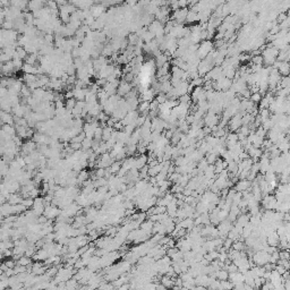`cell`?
Masks as SVG:
<instances>
[{"mask_svg": "<svg viewBox=\"0 0 290 290\" xmlns=\"http://www.w3.org/2000/svg\"><path fill=\"white\" fill-rule=\"evenodd\" d=\"M60 210H59V207H57V206H53V205H46V207H44V212H43V215L46 218V219H54V218L59 217V214H60Z\"/></svg>", "mask_w": 290, "mask_h": 290, "instance_id": "2", "label": "cell"}, {"mask_svg": "<svg viewBox=\"0 0 290 290\" xmlns=\"http://www.w3.org/2000/svg\"><path fill=\"white\" fill-rule=\"evenodd\" d=\"M192 290H207V288L202 287V286H194L193 288H192Z\"/></svg>", "mask_w": 290, "mask_h": 290, "instance_id": "25", "label": "cell"}, {"mask_svg": "<svg viewBox=\"0 0 290 290\" xmlns=\"http://www.w3.org/2000/svg\"><path fill=\"white\" fill-rule=\"evenodd\" d=\"M232 244H233V240L229 239V238H226V239L223 240V244H222V246H223V247L226 248L227 251H229V249L231 248Z\"/></svg>", "mask_w": 290, "mask_h": 290, "instance_id": "19", "label": "cell"}, {"mask_svg": "<svg viewBox=\"0 0 290 290\" xmlns=\"http://www.w3.org/2000/svg\"><path fill=\"white\" fill-rule=\"evenodd\" d=\"M274 270L277 271V272H278V273H279L280 275H282L283 273L286 272V271H288V270H286V269H284V267H283L282 265H275V269H274Z\"/></svg>", "mask_w": 290, "mask_h": 290, "instance_id": "23", "label": "cell"}, {"mask_svg": "<svg viewBox=\"0 0 290 290\" xmlns=\"http://www.w3.org/2000/svg\"><path fill=\"white\" fill-rule=\"evenodd\" d=\"M153 224H154V223H153L152 221H150L149 219H147V220H145L144 222H142L139 227H141V229H142V230H144L145 232H147V233H151L152 228H153Z\"/></svg>", "mask_w": 290, "mask_h": 290, "instance_id": "10", "label": "cell"}, {"mask_svg": "<svg viewBox=\"0 0 290 290\" xmlns=\"http://www.w3.org/2000/svg\"><path fill=\"white\" fill-rule=\"evenodd\" d=\"M6 290H14V289H12V288H7Z\"/></svg>", "mask_w": 290, "mask_h": 290, "instance_id": "31", "label": "cell"}, {"mask_svg": "<svg viewBox=\"0 0 290 290\" xmlns=\"http://www.w3.org/2000/svg\"><path fill=\"white\" fill-rule=\"evenodd\" d=\"M17 265H20V266H30L32 264V259L31 257H27V256H22V257H20V259H17Z\"/></svg>", "mask_w": 290, "mask_h": 290, "instance_id": "9", "label": "cell"}, {"mask_svg": "<svg viewBox=\"0 0 290 290\" xmlns=\"http://www.w3.org/2000/svg\"><path fill=\"white\" fill-rule=\"evenodd\" d=\"M156 290H167V288L163 284H161V283H158L156 284Z\"/></svg>", "mask_w": 290, "mask_h": 290, "instance_id": "26", "label": "cell"}, {"mask_svg": "<svg viewBox=\"0 0 290 290\" xmlns=\"http://www.w3.org/2000/svg\"><path fill=\"white\" fill-rule=\"evenodd\" d=\"M259 290H269V288H267V286H266V283H264L263 286L259 288Z\"/></svg>", "mask_w": 290, "mask_h": 290, "instance_id": "27", "label": "cell"}, {"mask_svg": "<svg viewBox=\"0 0 290 290\" xmlns=\"http://www.w3.org/2000/svg\"><path fill=\"white\" fill-rule=\"evenodd\" d=\"M120 168H121V163L119 162V161H117V162H112L111 166L109 167V172L110 174H118L120 170Z\"/></svg>", "mask_w": 290, "mask_h": 290, "instance_id": "12", "label": "cell"}, {"mask_svg": "<svg viewBox=\"0 0 290 290\" xmlns=\"http://www.w3.org/2000/svg\"><path fill=\"white\" fill-rule=\"evenodd\" d=\"M229 127H230V130L231 132H235L237 129H239L241 127V115L240 113H237L232 117L230 123H229Z\"/></svg>", "mask_w": 290, "mask_h": 290, "instance_id": "3", "label": "cell"}, {"mask_svg": "<svg viewBox=\"0 0 290 290\" xmlns=\"http://www.w3.org/2000/svg\"><path fill=\"white\" fill-rule=\"evenodd\" d=\"M161 284H163V286L166 287L167 289H170V288H172V287L174 286V278H170V277H167V275H163L162 278H161Z\"/></svg>", "mask_w": 290, "mask_h": 290, "instance_id": "8", "label": "cell"}, {"mask_svg": "<svg viewBox=\"0 0 290 290\" xmlns=\"http://www.w3.org/2000/svg\"><path fill=\"white\" fill-rule=\"evenodd\" d=\"M251 182H248L247 179H244V180H239V182H237L236 186H235V188L233 189L236 190L237 193H244V192H246V190H248L249 188H251Z\"/></svg>", "mask_w": 290, "mask_h": 290, "instance_id": "4", "label": "cell"}, {"mask_svg": "<svg viewBox=\"0 0 290 290\" xmlns=\"http://www.w3.org/2000/svg\"><path fill=\"white\" fill-rule=\"evenodd\" d=\"M279 259H289V253L288 251H281L279 253Z\"/></svg>", "mask_w": 290, "mask_h": 290, "instance_id": "21", "label": "cell"}, {"mask_svg": "<svg viewBox=\"0 0 290 290\" xmlns=\"http://www.w3.org/2000/svg\"><path fill=\"white\" fill-rule=\"evenodd\" d=\"M230 282L233 283V286L237 283H243L244 282V275L240 272H235V273H229V278Z\"/></svg>", "mask_w": 290, "mask_h": 290, "instance_id": "7", "label": "cell"}, {"mask_svg": "<svg viewBox=\"0 0 290 290\" xmlns=\"http://www.w3.org/2000/svg\"><path fill=\"white\" fill-rule=\"evenodd\" d=\"M174 286L182 287V280L180 278H174Z\"/></svg>", "mask_w": 290, "mask_h": 290, "instance_id": "24", "label": "cell"}, {"mask_svg": "<svg viewBox=\"0 0 290 290\" xmlns=\"http://www.w3.org/2000/svg\"><path fill=\"white\" fill-rule=\"evenodd\" d=\"M279 241H280V238H279V236L277 235V232L275 231L271 232V233H269V235L266 236V244L269 245V246L278 247Z\"/></svg>", "mask_w": 290, "mask_h": 290, "instance_id": "5", "label": "cell"}, {"mask_svg": "<svg viewBox=\"0 0 290 290\" xmlns=\"http://www.w3.org/2000/svg\"><path fill=\"white\" fill-rule=\"evenodd\" d=\"M5 256H4V251L2 249H0V259H2Z\"/></svg>", "mask_w": 290, "mask_h": 290, "instance_id": "29", "label": "cell"}, {"mask_svg": "<svg viewBox=\"0 0 290 290\" xmlns=\"http://www.w3.org/2000/svg\"><path fill=\"white\" fill-rule=\"evenodd\" d=\"M147 163V155L146 154H142L139 155L138 158L135 159V162H134V168L137 169V170H141L145 164Z\"/></svg>", "mask_w": 290, "mask_h": 290, "instance_id": "6", "label": "cell"}, {"mask_svg": "<svg viewBox=\"0 0 290 290\" xmlns=\"http://www.w3.org/2000/svg\"><path fill=\"white\" fill-rule=\"evenodd\" d=\"M197 20V14L194 12H188L187 17H186V20L189 22V23H193L194 20Z\"/></svg>", "mask_w": 290, "mask_h": 290, "instance_id": "17", "label": "cell"}, {"mask_svg": "<svg viewBox=\"0 0 290 290\" xmlns=\"http://www.w3.org/2000/svg\"><path fill=\"white\" fill-rule=\"evenodd\" d=\"M180 289H182V287H178V286H174L171 288V290H180Z\"/></svg>", "mask_w": 290, "mask_h": 290, "instance_id": "28", "label": "cell"}, {"mask_svg": "<svg viewBox=\"0 0 290 290\" xmlns=\"http://www.w3.org/2000/svg\"><path fill=\"white\" fill-rule=\"evenodd\" d=\"M215 277H217V280H219V281H226L229 278V273L226 270H219L215 272Z\"/></svg>", "mask_w": 290, "mask_h": 290, "instance_id": "11", "label": "cell"}, {"mask_svg": "<svg viewBox=\"0 0 290 290\" xmlns=\"http://www.w3.org/2000/svg\"><path fill=\"white\" fill-rule=\"evenodd\" d=\"M262 205L266 211H274L275 205H277V201H275L274 195H266L262 197Z\"/></svg>", "mask_w": 290, "mask_h": 290, "instance_id": "1", "label": "cell"}, {"mask_svg": "<svg viewBox=\"0 0 290 290\" xmlns=\"http://www.w3.org/2000/svg\"><path fill=\"white\" fill-rule=\"evenodd\" d=\"M89 179V172L85 170H82L79 174H78L77 176V182H79V184H83L84 182H86Z\"/></svg>", "mask_w": 290, "mask_h": 290, "instance_id": "14", "label": "cell"}, {"mask_svg": "<svg viewBox=\"0 0 290 290\" xmlns=\"http://www.w3.org/2000/svg\"><path fill=\"white\" fill-rule=\"evenodd\" d=\"M261 100H262V95H261L259 92L251 94V101L253 102V103H254V105H255V103H257V102H259Z\"/></svg>", "mask_w": 290, "mask_h": 290, "instance_id": "18", "label": "cell"}, {"mask_svg": "<svg viewBox=\"0 0 290 290\" xmlns=\"http://www.w3.org/2000/svg\"><path fill=\"white\" fill-rule=\"evenodd\" d=\"M228 259V254L227 251H223V253H219V257H218V261H220L222 263H224Z\"/></svg>", "mask_w": 290, "mask_h": 290, "instance_id": "20", "label": "cell"}, {"mask_svg": "<svg viewBox=\"0 0 290 290\" xmlns=\"http://www.w3.org/2000/svg\"><path fill=\"white\" fill-rule=\"evenodd\" d=\"M244 243L243 241H240V240H237V241H233V244H232L231 248L232 249H235V251H243L245 249V246H244Z\"/></svg>", "mask_w": 290, "mask_h": 290, "instance_id": "15", "label": "cell"}, {"mask_svg": "<svg viewBox=\"0 0 290 290\" xmlns=\"http://www.w3.org/2000/svg\"><path fill=\"white\" fill-rule=\"evenodd\" d=\"M5 264H6V266L8 267V269H14L16 265L15 261L14 259H7L6 262H5Z\"/></svg>", "mask_w": 290, "mask_h": 290, "instance_id": "22", "label": "cell"}, {"mask_svg": "<svg viewBox=\"0 0 290 290\" xmlns=\"http://www.w3.org/2000/svg\"><path fill=\"white\" fill-rule=\"evenodd\" d=\"M180 290H190V289H187V288H184V287H182V289Z\"/></svg>", "mask_w": 290, "mask_h": 290, "instance_id": "30", "label": "cell"}, {"mask_svg": "<svg viewBox=\"0 0 290 290\" xmlns=\"http://www.w3.org/2000/svg\"><path fill=\"white\" fill-rule=\"evenodd\" d=\"M248 221H249V215H247V214H241L240 217H237L236 223H238L239 226H241V227L244 228V226L247 223Z\"/></svg>", "mask_w": 290, "mask_h": 290, "instance_id": "13", "label": "cell"}, {"mask_svg": "<svg viewBox=\"0 0 290 290\" xmlns=\"http://www.w3.org/2000/svg\"><path fill=\"white\" fill-rule=\"evenodd\" d=\"M33 202H34V200L33 198H31V197H27V198H23L22 200V203L20 204H23L25 207H32L33 206Z\"/></svg>", "mask_w": 290, "mask_h": 290, "instance_id": "16", "label": "cell"}]
</instances>
